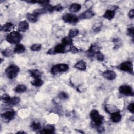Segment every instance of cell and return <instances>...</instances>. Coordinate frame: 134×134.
I'll list each match as a JSON object with an SVG mask.
<instances>
[{"label":"cell","mask_w":134,"mask_h":134,"mask_svg":"<svg viewBox=\"0 0 134 134\" xmlns=\"http://www.w3.org/2000/svg\"><path fill=\"white\" fill-rule=\"evenodd\" d=\"M26 2L28 3H30V4H36L37 2V1H26Z\"/></svg>","instance_id":"obj_42"},{"label":"cell","mask_w":134,"mask_h":134,"mask_svg":"<svg viewBox=\"0 0 134 134\" xmlns=\"http://www.w3.org/2000/svg\"><path fill=\"white\" fill-rule=\"evenodd\" d=\"M100 51V47L96 44H92L86 51V54L90 59H93L96 53Z\"/></svg>","instance_id":"obj_7"},{"label":"cell","mask_w":134,"mask_h":134,"mask_svg":"<svg viewBox=\"0 0 134 134\" xmlns=\"http://www.w3.org/2000/svg\"><path fill=\"white\" fill-rule=\"evenodd\" d=\"M120 70L128 72L131 74H133V64L131 62L129 61H126L122 62L118 67Z\"/></svg>","instance_id":"obj_5"},{"label":"cell","mask_w":134,"mask_h":134,"mask_svg":"<svg viewBox=\"0 0 134 134\" xmlns=\"http://www.w3.org/2000/svg\"><path fill=\"white\" fill-rule=\"evenodd\" d=\"M31 83L34 86L39 87L43 84V81L40 78H36L34 79L32 81H31Z\"/></svg>","instance_id":"obj_27"},{"label":"cell","mask_w":134,"mask_h":134,"mask_svg":"<svg viewBox=\"0 0 134 134\" xmlns=\"http://www.w3.org/2000/svg\"><path fill=\"white\" fill-rule=\"evenodd\" d=\"M105 110L107 113H110V114H111L115 111H119L118 108L116 106H115L113 105H110V104L106 105L105 106Z\"/></svg>","instance_id":"obj_19"},{"label":"cell","mask_w":134,"mask_h":134,"mask_svg":"<svg viewBox=\"0 0 134 134\" xmlns=\"http://www.w3.org/2000/svg\"><path fill=\"white\" fill-rule=\"evenodd\" d=\"M41 49V45L40 44H34L30 47V49L32 51H39Z\"/></svg>","instance_id":"obj_33"},{"label":"cell","mask_w":134,"mask_h":134,"mask_svg":"<svg viewBox=\"0 0 134 134\" xmlns=\"http://www.w3.org/2000/svg\"><path fill=\"white\" fill-rule=\"evenodd\" d=\"M47 53V54H55V52H54L53 48L50 49Z\"/></svg>","instance_id":"obj_41"},{"label":"cell","mask_w":134,"mask_h":134,"mask_svg":"<svg viewBox=\"0 0 134 134\" xmlns=\"http://www.w3.org/2000/svg\"><path fill=\"white\" fill-rule=\"evenodd\" d=\"M95 57L96 59V60H97L99 61H102L104 59V55L100 51H99L97 53H96Z\"/></svg>","instance_id":"obj_31"},{"label":"cell","mask_w":134,"mask_h":134,"mask_svg":"<svg viewBox=\"0 0 134 134\" xmlns=\"http://www.w3.org/2000/svg\"><path fill=\"white\" fill-rule=\"evenodd\" d=\"M81 8V5L78 3L72 4L69 8V10L71 13H75L79 12Z\"/></svg>","instance_id":"obj_20"},{"label":"cell","mask_w":134,"mask_h":134,"mask_svg":"<svg viewBox=\"0 0 134 134\" xmlns=\"http://www.w3.org/2000/svg\"><path fill=\"white\" fill-rule=\"evenodd\" d=\"M55 131V127L51 125H47L42 130H40V131L37 133H53Z\"/></svg>","instance_id":"obj_12"},{"label":"cell","mask_w":134,"mask_h":134,"mask_svg":"<svg viewBox=\"0 0 134 134\" xmlns=\"http://www.w3.org/2000/svg\"><path fill=\"white\" fill-rule=\"evenodd\" d=\"M62 20L65 23L75 24L79 21V17L72 14H66L62 16Z\"/></svg>","instance_id":"obj_8"},{"label":"cell","mask_w":134,"mask_h":134,"mask_svg":"<svg viewBox=\"0 0 134 134\" xmlns=\"http://www.w3.org/2000/svg\"><path fill=\"white\" fill-rule=\"evenodd\" d=\"M69 46H67L63 43H61L57 44L53 49L55 53H64L68 51H69Z\"/></svg>","instance_id":"obj_9"},{"label":"cell","mask_w":134,"mask_h":134,"mask_svg":"<svg viewBox=\"0 0 134 134\" xmlns=\"http://www.w3.org/2000/svg\"><path fill=\"white\" fill-rule=\"evenodd\" d=\"M10 99V96L7 95V94H3L2 96H1V100L4 102V103H6L7 104L8 103V102L9 101Z\"/></svg>","instance_id":"obj_34"},{"label":"cell","mask_w":134,"mask_h":134,"mask_svg":"<svg viewBox=\"0 0 134 134\" xmlns=\"http://www.w3.org/2000/svg\"><path fill=\"white\" fill-rule=\"evenodd\" d=\"M128 16L130 18L132 19L134 17V9H132L130 10V11L128 13Z\"/></svg>","instance_id":"obj_40"},{"label":"cell","mask_w":134,"mask_h":134,"mask_svg":"<svg viewBox=\"0 0 134 134\" xmlns=\"http://www.w3.org/2000/svg\"><path fill=\"white\" fill-rule=\"evenodd\" d=\"M29 72L30 73L31 76L34 77V79L36 78H40L41 76V72L37 69H34V70H31L29 71Z\"/></svg>","instance_id":"obj_23"},{"label":"cell","mask_w":134,"mask_h":134,"mask_svg":"<svg viewBox=\"0 0 134 134\" xmlns=\"http://www.w3.org/2000/svg\"><path fill=\"white\" fill-rule=\"evenodd\" d=\"M17 133H25V132H23V131H19V132H18Z\"/></svg>","instance_id":"obj_43"},{"label":"cell","mask_w":134,"mask_h":134,"mask_svg":"<svg viewBox=\"0 0 134 134\" xmlns=\"http://www.w3.org/2000/svg\"><path fill=\"white\" fill-rule=\"evenodd\" d=\"M13 52H13V51L12 50H10L9 49H6L2 51V54L5 57H9L11 55H12Z\"/></svg>","instance_id":"obj_30"},{"label":"cell","mask_w":134,"mask_h":134,"mask_svg":"<svg viewBox=\"0 0 134 134\" xmlns=\"http://www.w3.org/2000/svg\"><path fill=\"white\" fill-rule=\"evenodd\" d=\"M95 15V13L91 9H87L83 12L80 16V18L81 19H90L93 17Z\"/></svg>","instance_id":"obj_13"},{"label":"cell","mask_w":134,"mask_h":134,"mask_svg":"<svg viewBox=\"0 0 134 134\" xmlns=\"http://www.w3.org/2000/svg\"><path fill=\"white\" fill-rule=\"evenodd\" d=\"M53 9H54V11L60 12L63 9V7L60 4H58L57 5L53 6Z\"/></svg>","instance_id":"obj_38"},{"label":"cell","mask_w":134,"mask_h":134,"mask_svg":"<svg viewBox=\"0 0 134 134\" xmlns=\"http://www.w3.org/2000/svg\"><path fill=\"white\" fill-rule=\"evenodd\" d=\"M122 116L120 114L119 111H115L111 114L110 119L111 121L114 123H118L121 120Z\"/></svg>","instance_id":"obj_14"},{"label":"cell","mask_w":134,"mask_h":134,"mask_svg":"<svg viewBox=\"0 0 134 134\" xmlns=\"http://www.w3.org/2000/svg\"><path fill=\"white\" fill-rule=\"evenodd\" d=\"M61 41H62V43L67 46H70L73 44L72 38H71L68 36L63 38L61 40Z\"/></svg>","instance_id":"obj_25"},{"label":"cell","mask_w":134,"mask_h":134,"mask_svg":"<svg viewBox=\"0 0 134 134\" xmlns=\"http://www.w3.org/2000/svg\"><path fill=\"white\" fill-rule=\"evenodd\" d=\"M58 97L59 98L62 100H65L68 98L69 95L68 94L65 92H61L59 94H58Z\"/></svg>","instance_id":"obj_32"},{"label":"cell","mask_w":134,"mask_h":134,"mask_svg":"<svg viewBox=\"0 0 134 134\" xmlns=\"http://www.w3.org/2000/svg\"><path fill=\"white\" fill-rule=\"evenodd\" d=\"M29 28V24L27 21L23 20L20 21L18 25V31L19 32H24L26 31Z\"/></svg>","instance_id":"obj_15"},{"label":"cell","mask_w":134,"mask_h":134,"mask_svg":"<svg viewBox=\"0 0 134 134\" xmlns=\"http://www.w3.org/2000/svg\"><path fill=\"white\" fill-rule=\"evenodd\" d=\"M127 35L132 38L133 37V28L132 27L127 29Z\"/></svg>","instance_id":"obj_37"},{"label":"cell","mask_w":134,"mask_h":134,"mask_svg":"<svg viewBox=\"0 0 134 134\" xmlns=\"http://www.w3.org/2000/svg\"><path fill=\"white\" fill-rule=\"evenodd\" d=\"M27 86L24 84H19L15 88V91L17 93H22L26 91Z\"/></svg>","instance_id":"obj_24"},{"label":"cell","mask_w":134,"mask_h":134,"mask_svg":"<svg viewBox=\"0 0 134 134\" xmlns=\"http://www.w3.org/2000/svg\"><path fill=\"white\" fill-rule=\"evenodd\" d=\"M74 67L80 71H84L86 69V62L83 60L79 61L74 65Z\"/></svg>","instance_id":"obj_18"},{"label":"cell","mask_w":134,"mask_h":134,"mask_svg":"<svg viewBox=\"0 0 134 134\" xmlns=\"http://www.w3.org/2000/svg\"><path fill=\"white\" fill-rule=\"evenodd\" d=\"M69 51L73 53H76L79 52V50L75 46H73V44H72V45L70 46L69 47Z\"/></svg>","instance_id":"obj_35"},{"label":"cell","mask_w":134,"mask_h":134,"mask_svg":"<svg viewBox=\"0 0 134 134\" xmlns=\"http://www.w3.org/2000/svg\"><path fill=\"white\" fill-rule=\"evenodd\" d=\"M102 75L105 79L109 81L114 80L115 79H116L117 76L116 73L114 71L110 70H106L104 72H103Z\"/></svg>","instance_id":"obj_11"},{"label":"cell","mask_w":134,"mask_h":134,"mask_svg":"<svg viewBox=\"0 0 134 134\" xmlns=\"http://www.w3.org/2000/svg\"><path fill=\"white\" fill-rule=\"evenodd\" d=\"M19 70L20 69L18 66L15 65H11L6 69L5 74L8 79H13L17 76Z\"/></svg>","instance_id":"obj_3"},{"label":"cell","mask_w":134,"mask_h":134,"mask_svg":"<svg viewBox=\"0 0 134 134\" xmlns=\"http://www.w3.org/2000/svg\"><path fill=\"white\" fill-rule=\"evenodd\" d=\"M69 69V65L65 63H60L53 65L51 69L50 72L52 75H57V74L67 71Z\"/></svg>","instance_id":"obj_4"},{"label":"cell","mask_w":134,"mask_h":134,"mask_svg":"<svg viewBox=\"0 0 134 134\" xmlns=\"http://www.w3.org/2000/svg\"><path fill=\"white\" fill-rule=\"evenodd\" d=\"M49 3H50L49 1H38L37 2V3L40 4V5H42L43 7H45L49 5Z\"/></svg>","instance_id":"obj_36"},{"label":"cell","mask_w":134,"mask_h":134,"mask_svg":"<svg viewBox=\"0 0 134 134\" xmlns=\"http://www.w3.org/2000/svg\"><path fill=\"white\" fill-rule=\"evenodd\" d=\"M133 105H134V103H130V104H129V105L127 107V109L128 110L131 112V113H134V107H133Z\"/></svg>","instance_id":"obj_39"},{"label":"cell","mask_w":134,"mask_h":134,"mask_svg":"<svg viewBox=\"0 0 134 134\" xmlns=\"http://www.w3.org/2000/svg\"><path fill=\"white\" fill-rule=\"evenodd\" d=\"M22 39V35L18 31H13L8 34L6 37V41L10 44H18Z\"/></svg>","instance_id":"obj_2"},{"label":"cell","mask_w":134,"mask_h":134,"mask_svg":"<svg viewBox=\"0 0 134 134\" xmlns=\"http://www.w3.org/2000/svg\"><path fill=\"white\" fill-rule=\"evenodd\" d=\"M13 27V24L11 23H7L1 27V30L5 32H8L10 31Z\"/></svg>","instance_id":"obj_26"},{"label":"cell","mask_w":134,"mask_h":134,"mask_svg":"<svg viewBox=\"0 0 134 134\" xmlns=\"http://www.w3.org/2000/svg\"><path fill=\"white\" fill-rule=\"evenodd\" d=\"M20 102V99L19 97L17 96H14L10 98L7 104L9 106H15V105H18Z\"/></svg>","instance_id":"obj_22"},{"label":"cell","mask_w":134,"mask_h":134,"mask_svg":"<svg viewBox=\"0 0 134 134\" xmlns=\"http://www.w3.org/2000/svg\"><path fill=\"white\" fill-rule=\"evenodd\" d=\"M25 50H26V48L23 44L18 43L16 45L14 49L13 52L15 53L19 54V53H22L24 52Z\"/></svg>","instance_id":"obj_17"},{"label":"cell","mask_w":134,"mask_h":134,"mask_svg":"<svg viewBox=\"0 0 134 134\" xmlns=\"http://www.w3.org/2000/svg\"><path fill=\"white\" fill-rule=\"evenodd\" d=\"M79 31L77 29H71L70 30V31H69V34H68V37L72 38L73 37H76L78 34H79Z\"/></svg>","instance_id":"obj_28"},{"label":"cell","mask_w":134,"mask_h":134,"mask_svg":"<svg viewBox=\"0 0 134 134\" xmlns=\"http://www.w3.org/2000/svg\"><path fill=\"white\" fill-rule=\"evenodd\" d=\"M90 117L95 127H98L102 125L104 118L99 114L97 110L93 109L91 110L90 114Z\"/></svg>","instance_id":"obj_1"},{"label":"cell","mask_w":134,"mask_h":134,"mask_svg":"<svg viewBox=\"0 0 134 134\" xmlns=\"http://www.w3.org/2000/svg\"><path fill=\"white\" fill-rule=\"evenodd\" d=\"M30 127L32 130L37 131L40 130L41 129V125L38 122L34 121L30 125Z\"/></svg>","instance_id":"obj_29"},{"label":"cell","mask_w":134,"mask_h":134,"mask_svg":"<svg viewBox=\"0 0 134 134\" xmlns=\"http://www.w3.org/2000/svg\"><path fill=\"white\" fill-rule=\"evenodd\" d=\"M115 15V12L111 9L107 10L104 14L103 17L108 20H111Z\"/></svg>","instance_id":"obj_16"},{"label":"cell","mask_w":134,"mask_h":134,"mask_svg":"<svg viewBox=\"0 0 134 134\" xmlns=\"http://www.w3.org/2000/svg\"><path fill=\"white\" fill-rule=\"evenodd\" d=\"M119 91L120 93L125 96H132L134 95V92L132 88L129 85H123L119 87Z\"/></svg>","instance_id":"obj_6"},{"label":"cell","mask_w":134,"mask_h":134,"mask_svg":"<svg viewBox=\"0 0 134 134\" xmlns=\"http://www.w3.org/2000/svg\"><path fill=\"white\" fill-rule=\"evenodd\" d=\"M27 20L31 23H35L38 21V16L34 13H27L26 14Z\"/></svg>","instance_id":"obj_21"},{"label":"cell","mask_w":134,"mask_h":134,"mask_svg":"<svg viewBox=\"0 0 134 134\" xmlns=\"http://www.w3.org/2000/svg\"><path fill=\"white\" fill-rule=\"evenodd\" d=\"M15 116V112L14 110H8L1 114L2 118L5 121H9L12 120Z\"/></svg>","instance_id":"obj_10"}]
</instances>
